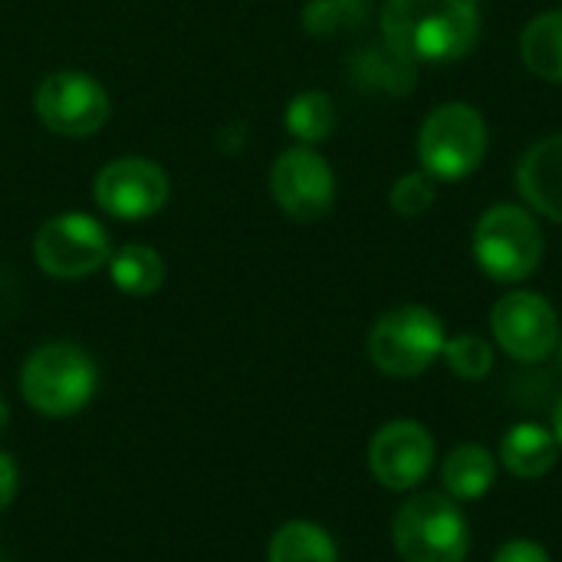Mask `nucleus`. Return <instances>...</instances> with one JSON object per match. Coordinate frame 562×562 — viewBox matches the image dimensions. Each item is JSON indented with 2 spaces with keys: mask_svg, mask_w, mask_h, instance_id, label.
Instances as JSON below:
<instances>
[{
  "mask_svg": "<svg viewBox=\"0 0 562 562\" xmlns=\"http://www.w3.org/2000/svg\"><path fill=\"white\" fill-rule=\"evenodd\" d=\"M36 115L40 122L66 138L95 135L109 119V92L99 79L79 69L49 72L36 89Z\"/></svg>",
  "mask_w": 562,
  "mask_h": 562,
  "instance_id": "obj_8",
  "label": "nucleus"
},
{
  "mask_svg": "<svg viewBox=\"0 0 562 562\" xmlns=\"http://www.w3.org/2000/svg\"><path fill=\"white\" fill-rule=\"evenodd\" d=\"M7 425H10V408H7V402L0 398V435L7 431Z\"/></svg>",
  "mask_w": 562,
  "mask_h": 562,
  "instance_id": "obj_27",
  "label": "nucleus"
},
{
  "mask_svg": "<svg viewBox=\"0 0 562 562\" xmlns=\"http://www.w3.org/2000/svg\"><path fill=\"white\" fill-rule=\"evenodd\" d=\"M553 435H557V441L562 445V395L560 402H557V408H553Z\"/></svg>",
  "mask_w": 562,
  "mask_h": 562,
  "instance_id": "obj_26",
  "label": "nucleus"
},
{
  "mask_svg": "<svg viewBox=\"0 0 562 562\" xmlns=\"http://www.w3.org/2000/svg\"><path fill=\"white\" fill-rule=\"evenodd\" d=\"M392 540L405 562L468 560V520L445 494L408 497L395 514Z\"/></svg>",
  "mask_w": 562,
  "mask_h": 562,
  "instance_id": "obj_6",
  "label": "nucleus"
},
{
  "mask_svg": "<svg viewBox=\"0 0 562 562\" xmlns=\"http://www.w3.org/2000/svg\"><path fill=\"white\" fill-rule=\"evenodd\" d=\"M520 56L533 76L547 82H562V10L537 13L524 26Z\"/></svg>",
  "mask_w": 562,
  "mask_h": 562,
  "instance_id": "obj_16",
  "label": "nucleus"
},
{
  "mask_svg": "<svg viewBox=\"0 0 562 562\" xmlns=\"http://www.w3.org/2000/svg\"><path fill=\"white\" fill-rule=\"evenodd\" d=\"M491 329L497 346L517 362H543L560 346V316L547 296L514 290L491 310Z\"/></svg>",
  "mask_w": 562,
  "mask_h": 562,
  "instance_id": "obj_9",
  "label": "nucleus"
},
{
  "mask_svg": "<svg viewBox=\"0 0 562 562\" xmlns=\"http://www.w3.org/2000/svg\"><path fill=\"white\" fill-rule=\"evenodd\" d=\"M109 277L128 296H151L165 283V263L158 250L145 244H125L119 254L109 257Z\"/></svg>",
  "mask_w": 562,
  "mask_h": 562,
  "instance_id": "obj_19",
  "label": "nucleus"
},
{
  "mask_svg": "<svg viewBox=\"0 0 562 562\" xmlns=\"http://www.w3.org/2000/svg\"><path fill=\"white\" fill-rule=\"evenodd\" d=\"M435 464V438L418 422H389L369 445V468L389 491L418 487Z\"/></svg>",
  "mask_w": 562,
  "mask_h": 562,
  "instance_id": "obj_12",
  "label": "nucleus"
},
{
  "mask_svg": "<svg viewBox=\"0 0 562 562\" xmlns=\"http://www.w3.org/2000/svg\"><path fill=\"white\" fill-rule=\"evenodd\" d=\"M494 562H550V553L533 540H510L497 550Z\"/></svg>",
  "mask_w": 562,
  "mask_h": 562,
  "instance_id": "obj_24",
  "label": "nucleus"
},
{
  "mask_svg": "<svg viewBox=\"0 0 562 562\" xmlns=\"http://www.w3.org/2000/svg\"><path fill=\"white\" fill-rule=\"evenodd\" d=\"M487 122L468 102H445L422 122L418 158L435 181H461L487 158Z\"/></svg>",
  "mask_w": 562,
  "mask_h": 562,
  "instance_id": "obj_3",
  "label": "nucleus"
},
{
  "mask_svg": "<svg viewBox=\"0 0 562 562\" xmlns=\"http://www.w3.org/2000/svg\"><path fill=\"white\" fill-rule=\"evenodd\" d=\"M389 201H392L395 214H402V217H418V214H425V211L435 204V178H431L428 171L402 175V178L392 184Z\"/></svg>",
  "mask_w": 562,
  "mask_h": 562,
  "instance_id": "obj_23",
  "label": "nucleus"
},
{
  "mask_svg": "<svg viewBox=\"0 0 562 562\" xmlns=\"http://www.w3.org/2000/svg\"><path fill=\"white\" fill-rule=\"evenodd\" d=\"M382 40L405 59L454 63L481 40L477 0H385Z\"/></svg>",
  "mask_w": 562,
  "mask_h": 562,
  "instance_id": "obj_1",
  "label": "nucleus"
},
{
  "mask_svg": "<svg viewBox=\"0 0 562 562\" xmlns=\"http://www.w3.org/2000/svg\"><path fill=\"white\" fill-rule=\"evenodd\" d=\"M557 349H560V362H562V336H560V346H557Z\"/></svg>",
  "mask_w": 562,
  "mask_h": 562,
  "instance_id": "obj_28",
  "label": "nucleus"
},
{
  "mask_svg": "<svg viewBox=\"0 0 562 562\" xmlns=\"http://www.w3.org/2000/svg\"><path fill=\"white\" fill-rule=\"evenodd\" d=\"M33 257L53 280H82L109 263V231L89 214H56L36 231Z\"/></svg>",
  "mask_w": 562,
  "mask_h": 562,
  "instance_id": "obj_7",
  "label": "nucleus"
},
{
  "mask_svg": "<svg viewBox=\"0 0 562 562\" xmlns=\"http://www.w3.org/2000/svg\"><path fill=\"white\" fill-rule=\"evenodd\" d=\"M99 389L92 356L76 342H43L20 366V395L43 418L82 412Z\"/></svg>",
  "mask_w": 562,
  "mask_h": 562,
  "instance_id": "obj_2",
  "label": "nucleus"
},
{
  "mask_svg": "<svg viewBox=\"0 0 562 562\" xmlns=\"http://www.w3.org/2000/svg\"><path fill=\"white\" fill-rule=\"evenodd\" d=\"M352 69V82H359L362 89H382V92H395L405 95L415 89V63L398 56L389 43L382 46H366L352 56L349 63Z\"/></svg>",
  "mask_w": 562,
  "mask_h": 562,
  "instance_id": "obj_15",
  "label": "nucleus"
},
{
  "mask_svg": "<svg viewBox=\"0 0 562 562\" xmlns=\"http://www.w3.org/2000/svg\"><path fill=\"white\" fill-rule=\"evenodd\" d=\"M267 560L270 562H339V550H336V540L310 524V520H290L283 524L273 540H270V550H267Z\"/></svg>",
  "mask_w": 562,
  "mask_h": 562,
  "instance_id": "obj_18",
  "label": "nucleus"
},
{
  "mask_svg": "<svg viewBox=\"0 0 562 562\" xmlns=\"http://www.w3.org/2000/svg\"><path fill=\"white\" fill-rule=\"evenodd\" d=\"M445 326L428 306H395L369 333V359L392 379H412L445 352Z\"/></svg>",
  "mask_w": 562,
  "mask_h": 562,
  "instance_id": "obj_5",
  "label": "nucleus"
},
{
  "mask_svg": "<svg viewBox=\"0 0 562 562\" xmlns=\"http://www.w3.org/2000/svg\"><path fill=\"white\" fill-rule=\"evenodd\" d=\"M366 16V0H310L303 10V23L310 33L326 36L342 26H356Z\"/></svg>",
  "mask_w": 562,
  "mask_h": 562,
  "instance_id": "obj_22",
  "label": "nucleus"
},
{
  "mask_svg": "<svg viewBox=\"0 0 562 562\" xmlns=\"http://www.w3.org/2000/svg\"><path fill=\"white\" fill-rule=\"evenodd\" d=\"M474 260L497 283H520L543 260V231L517 204H494L474 227Z\"/></svg>",
  "mask_w": 562,
  "mask_h": 562,
  "instance_id": "obj_4",
  "label": "nucleus"
},
{
  "mask_svg": "<svg viewBox=\"0 0 562 562\" xmlns=\"http://www.w3.org/2000/svg\"><path fill=\"white\" fill-rule=\"evenodd\" d=\"M494 477H497V464H494L491 451L481 445H461L441 464V481H445L448 494L458 501L484 497L494 487Z\"/></svg>",
  "mask_w": 562,
  "mask_h": 562,
  "instance_id": "obj_17",
  "label": "nucleus"
},
{
  "mask_svg": "<svg viewBox=\"0 0 562 562\" xmlns=\"http://www.w3.org/2000/svg\"><path fill=\"white\" fill-rule=\"evenodd\" d=\"M20 487V471L13 464V458L7 451H0V510H7L16 497Z\"/></svg>",
  "mask_w": 562,
  "mask_h": 562,
  "instance_id": "obj_25",
  "label": "nucleus"
},
{
  "mask_svg": "<svg viewBox=\"0 0 562 562\" xmlns=\"http://www.w3.org/2000/svg\"><path fill=\"white\" fill-rule=\"evenodd\" d=\"M557 454H560V441L553 431H547L543 425H533V422H524V425H514L507 435H504V445H501V461L510 474L524 477V481H533V477H543L553 464H557Z\"/></svg>",
  "mask_w": 562,
  "mask_h": 562,
  "instance_id": "obj_14",
  "label": "nucleus"
},
{
  "mask_svg": "<svg viewBox=\"0 0 562 562\" xmlns=\"http://www.w3.org/2000/svg\"><path fill=\"white\" fill-rule=\"evenodd\" d=\"M270 191L280 211L293 221H319L336 198V175L329 161L310 145L286 148L270 168Z\"/></svg>",
  "mask_w": 562,
  "mask_h": 562,
  "instance_id": "obj_10",
  "label": "nucleus"
},
{
  "mask_svg": "<svg viewBox=\"0 0 562 562\" xmlns=\"http://www.w3.org/2000/svg\"><path fill=\"white\" fill-rule=\"evenodd\" d=\"M283 122H286V132L300 145H319L336 128V105H333V99L326 92L306 89V92H300V95L290 99Z\"/></svg>",
  "mask_w": 562,
  "mask_h": 562,
  "instance_id": "obj_20",
  "label": "nucleus"
},
{
  "mask_svg": "<svg viewBox=\"0 0 562 562\" xmlns=\"http://www.w3.org/2000/svg\"><path fill=\"white\" fill-rule=\"evenodd\" d=\"M95 204L119 221H145L168 201V175L148 158H115L92 181Z\"/></svg>",
  "mask_w": 562,
  "mask_h": 562,
  "instance_id": "obj_11",
  "label": "nucleus"
},
{
  "mask_svg": "<svg viewBox=\"0 0 562 562\" xmlns=\"http://www.w3.org/2000/svg\"><path fill=\"white\" fill-rule=\"evenodd\" d=\"M517 191L533 211L562 224V132L524 151L517 165Z\"/></svg>",
  "mask_w": 562,
  "mask_h": 562,
  "instance_id": "obj_13",
  "label": "nucleus"
},
{
  "mask_svg": "<svg viewBox=\"0 0 562 562\" xmlns=\"http://www.w3.org/2000/svg\"><path fill=\"white\" fill-rule=\"evenodd\" d=\"M441 356H445L448 369L468 382H481L494 369V349L481 336H471V333L448 339Z\"/></svg>",
  "mask_w": 562,
  "mask_h": 562,
  "instance_id": "obj_21",
  "label": "nucleus"
}]
</instances>
